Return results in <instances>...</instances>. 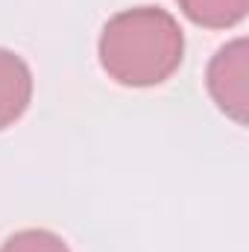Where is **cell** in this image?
I'll use <instances>...</instances> for the list:
<instances>
[{
	"instance_id": "obj_1",
	"label": "cell",
	"mask_w": 249,
	"mask_h": 252,
	"mask_svg": "<svg viewBox=\"0 0 249 252\" xmlns=\"http://www.w3.org/2000/svg\"><path fill=\"white\" fill-rule=\"evenodd\" d=\"M100 64L126 88H150L170 79L185 53L179 21L158 6L124 9L100 32Z\"/></svg>"
},
{
	"instance_id": "obj_2",
	"label": "cell",
	"mask_w": 249,
	"mask_h": 252,
	"mask_svg": "<svg viewBox=\"0 0 249 252\" xmlns=\"http://www.w3.org/2000/svg\"><path fill=\"white\" fill-rule=\"evenodd\" d=\"M208 91L220 112H226L232 121L247 124V41L238 38L217 50V56L208 64Z\"/></svg>"
},
{
	"instance_id": "obj_3",
	"label": "cell",
	"mask_w": 249,
	"mask_h": 252,
	"mask_svg": "<svg viewBox=\"0 0 249 252\" xmlns=\"http://www.w3.org/2000/svg\"><path fill=\"white\" fill-rule=\"evenodd\" d=\"M32 100V73L21 56L0 47V132L12 126Z\"/></svg>"
},
{
	"instance_id": "obj_4",
	"label": "cell",
	"mask_w": 249,
	"mask_h": 252,
	"mask_svg": "<svg viewBox=\"0 0 249 252\" xmlns=\"http://www.w3.org/2000/svg\"><path fill=\"white\" fill-rule=\"evenodd\" d=\"M179 9L199 27L226 30L247 18L249 0H176Z\"/></svg>"
},
{
	"instance_id": "obj_5",
	"label": "cell",
	"mask_w": 249,
	"mask_h": 252,
	"mask_svg": "<svg viewBox=\"0 0 249 252\" xmlns=\"http://www.w3.org/2000/svg\"><path fill=\"white\" fill-rule=\"evenodd\" d=\"M0 252H70V250H67V244L56 232L24 229V232H15L12 238H6V244L0 247Z\"/></svg>"
}]
</instances>
